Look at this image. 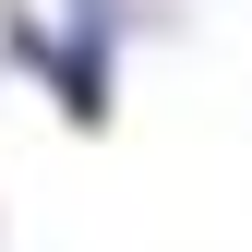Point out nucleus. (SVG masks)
<instances>
[{
	"label": "nucleus",
	"mask_w": 252,
	"mask_h": 252,
	"mask_svg": "<svg viewBox=\"0 0 252 252\" xmlns=\"http://www.w3.org/2000/svg\"><path fill=\"white\" fill-rule=\"evenodd\" d=\"M120 12H132V0H72V12L48 24V48H36V84L60 96V120H72V132H108V60H120Z\"/></svg>",
	"instance_id": "f257e3e1"
}]
</instances>
